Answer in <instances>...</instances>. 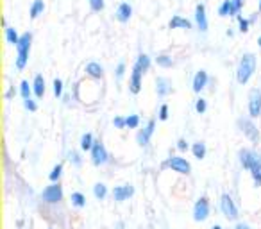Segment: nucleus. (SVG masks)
Listing matches in <instances>:
<instances>
[{
  "label": "nucleus",
  "instance_id": "obj_1",
  "mask_svg": "<svg viewBox=\"0 0 261 229\" xmlns=\"http://www.w3.org/2000/svg\"><path fill=\"white\" fill-rule=\"evenodd\" d=\"M256 72V56L251 52H247L241 56L238 70H236V79L240 84H247L251 81V77Z\"/></svg>",
  "mask_w": 261,
  "mask_h": 229
},
{
  "label": "nucleus",
  "instance_id": "obj_2",
  "mask_svg": "<svg viewBox=\"0 0 261 229\" xmlns=\"http://www.w3.org/2000/svg\"><path fill=\"white\" fill-rule=\"evenodd\" d=\"M31 45H32V34L31 32H25V34H22L20 38V43H18V54H16V59H15V65L18 70H23L27 67V61H29V54H31Z\"/></svg>",
  "mask_w": 261,
  "mask_h": 229
},
{
  "label": "nucleus",
  "instance_id": "obj_3",
  "mask_svg": "<svg viewBox=\"0 0 261 229\" xmlns=\"http://www.w3.org/2000/svg\"><path fill=\"white\" fill-rule=\"evenodd\" d=\"M220 209H222V213L227 220H238V206L235 204L229 193H224L220 197Z\"/></svg>",
  "mask_w": 261,
  "mask_h": 229
},
{
  "label": "nucleus",
  "instance_id": "obj_4",
  "mask_svg": "<svg viewBox=\"0 0 261 229\" xmlns=\"http://www.w3.org/2000/svg\"><path fill=\"white\" fill-rule=\"evenodd\" d=\"M163 168H172L174 172L186 174V176L192 172V165H190V161H186V160L181 156H170L167 161L163 163Z\"/></svg>",
  "mask_w": 261,
  "mask_h": 229
},
{
  "label": "nucleus",
  "instance_id": "obj_5",
  "mask_svg": "<svg viewBox=\"0 0 261 229\" xmlns=\"http://www.w3.org/2000/svg\"><path fill=\"white\" fill-rule=\"evenodd\" d=\"M42 199L47 204H58L63 199V186L59 183H52L50 186H47L42 192Z\"/></svg>",
  "mask_w": 261,
  "mask_h": 229
},
{
  "label": "nucleus",
  "instance_id": "obj_6",
  "mask_svg": "<svg viewBox=\"0 0 261 229\" xmlns=\"http://www.w3.org/2000/svg\"><path fill=\"white\" fill-rule=\"evenodd\" d=\"M89 152H91V163H93V165H97V167H100V165L108 163V160H109L108 149H106V145L100 140H95L93 149H91Z\"/></svg>",
  "mask_w": 261,
  "mask_h": 229
},
{
  "label": "nucleus",
  "instance_id": "obj_7",
  "mask_svg": "<svg viewBox=\"0 0 261 229\" xmlns=\"http://www.w3.org/2000/svg\"><path fill=\"white\" fill-rule=\"evenodd\" d=\"M238 125H240L241 133H243L252 143H258V141H260V138H261L260 131H258V127L254 125V122H252L251 118H240L238 120Z\"/></svg>",
  "mask_w": 261,
  "mask_h": 229
},
{
  "label": "nucleus",
  "instance_id": "obj_8",
  "mask_svg": "<svg viewBox=\"0 0 261 229\" xmlns=\"http://www.w3.org/2000/svg\"><path fill=\"white\" fill-rule=\"evenodd\" d=\"M249 116L258 118L261 116V90L254 88L249 93Z\"/></svg>",
  "mask_w": 261,
  "mask_h": 229
},
{
  "label": "nucleus",
  "instance_id": "obj_9",
  "mask_svg": "<svg viewBox=\"0 0 261 229\" xmlns=\"http://www.w3.org/2000/svg\"><path fill=\"white\" fill-rule=\"evenodd\" d=\"M209 217V201L208 197H200L194 206V220L204 222Z\"/></svg>",
  "mask_w": 261,
  "mask_h": 229
},
{
  "label": "nucleus",
  "instance_id": "obj_10",
  "mask_svg": "<svg viewBox=\"0 0 261 229\" xmlns=\"http://www.w3.org/2000/svg\"><path fill=\"white\" fill-rule=\"evenodd\" d=\"M154 129H156V120H149L145 127H143V129L138 133V136H136V140H138V145H140V147H147V145H149V141H151L152 135H154Z\"/></svg>",
  "mask_w": 261,
  "mask_h": 229
},
{
  "label": "nucleus",
  "instance_id": "obj_11",
  "mask_svg": "<svg viewBox=\"0 0 261 229\" xmlns=\"http://www.w3.org/2000/svg\"><path fill=\"white\" fill-rule=\"evenodd\" d=\"M141 79H143V72L134 65V67H132V72H130V77H129V92L130 93L138 95L141 92Z\"/></svg>",
  "mask_w": 261,
  "mask_h": 229
},
{
  "label": "nucleus",
  "instance_id": "obj_12",
  "mask_svg": "<svg viewBox=\"0 0 261 229\" xmlns=\"http://www.w3.org/2000/svg\"><path fill=\"white\" fill-rule=\"evenodd\" d=\"M238 158H240V165H241V167L245 168V170H251L252 165L256 163V160L260 156H258L254 151H251V149H241V151L238 152Z\"/></svg>",
  "mask_w": 261,
  "mask_h": 229
},
{
  "label": "nucleus",
  "instance_id": "obj_13",
  "mask_svg": "<svg viewBox=\"0 0 261 229\" xmlns=\"http://www.w3.org/2000/svg\"><path fill=\"white\" fill-rule=\"evenodd\" d=\"M195 23H197V29L200 32L208 31V16H206V5L204 4H197V7H195Z\"/></svg>",
  "mask_w": 261,
  "mask_h": 229
},
{
  "label": "nucleus",
  "instance_id": "obj_14",
  "mask_svg": "<svg viewBox=\"0 0 261 229\" xmlns=\"http://www.w3.org/2000/svg\"><path fill=\"white\" fill-rule=\"evenodd\" d=\"M132 193H134L132 184H122V186H115L113 197H115L116 203H124V201H127L129 197H132Z\"/></svg>",
  "mask_w": 261,
  "mask_h": 229
},
{
  "label": "nucleus",
  "instance_id": "obj_15",
  "mask_svg": "<svg viewBox=\"0 0 261 229\" xmlns=\"http://www.w3.org/2000/svg\"><path fill=\"white\" fill-rule=\"evenodd\" d=\"M208 72L206 70H198L197 73H195L194 77V83H192V88H194L195 93H200L206 86H208Z\"/></svg>",
  "mask_w": 261,
  "mask_h": 229
},
{
  "label": "nucleus",
  "instance_id": "obj_16",
  "mask_svg": "<svg viewBox=\"0 0 261 229\" xmlns=\"http://www.w3.org/2000/svg\"><path fill=\"white\" fill-rule=\"evenodd\" d=\"M156 93L157 97H167L172 93V81L167 77H157L156 79Z\"/></svg>",
  "mask_w": 261,
  "mask_h": 229
},
{
  "label": "nucleus",
  "instance_id": "obj_17",
  "mask_svg": "<svg viewBox=\"0 0 261 229\" xmlns=\"http://www.w3.org/2000/svg\"><path fill=\"white\" fill-rule=\"evenodd\" d=\"M116 20L122 22V23H126V22L130 20V16H132V7H130L129 2H122L118 7H116Z\"/></svg>",
  "mask_w": 261,
  "mask_h": 229
},
{
  "label": "nucleus",
  "instance_id": "obj_18",
  "mask_svg": "<svg viewBox=\"0 0 261 229\" xmlns=\"http://www.w3.org/2000/svg\"><path fill=\"white\" fill-rule=\"evenodd\" d=\"M32 93H34L36 99H43L45 97V77L40 75V73L32 81Z\"/></svg>",
  "mask_w": 261,
  "mask_h": 229
},
{
  "label": "nucleus",
  "instance_id": "obj_19",
  "mask_svg": "<svg viewBox=\"0 0 261 229\" xmlns=\"http://www.w3.org/2000/svg\"><path fill=\"white\" fill-rule=\"evenodd\" d=\"M86 73H88L91 79H102L104 77V68H102V65L97 61H91L86 65Z\"/></svg>",
  "mask_w": 261,
  "mask_h": 229
},
{
  "label": "nucleus",
  "instance_id": "obj_20",
  "mask_svg": "<svg viewBox=\"0 0 261 229\" xmlns=\"http://www.w3.org/2000/svg\"><path fill=\"white\" fill-rule=\"evenodd\" d=\"M168 27L170 29H192V22L188 18H183V16L175 15L172 20L168 22Z\"/></svg>",
  "mask_w": 261,
  "mask_h": 229
},
{
  "label": "nucleus",
  "instance_id": "obj_21",
  "mask_svg": "<svg viewBox=\"0 0 261 229\" xmlns=\"http://www.w3.org/2000/svg\"><path fill=\"white\" fill-rule=\"evenodd\" d=\"M20 34L16 32L15 27H5V40H7V43L9 45H13V47H18V43H20Z\"/></svg>",
  "mask_w": 261,
  "mask_h": 229
},
{
  "label": "nucleus",
  "instance_id": "obj_22",
  "mask_svg": "<svg viewBox=\"0 0 261 229\" xmlns=\"http://www.w3.org/2000/svg\"><path fill=\"white\" fill-rule=\"evenodd\" d=\"M251 176H252V181H254V186L260 188L261 186V158H258L256 163L252 165L251 170Z\"/></svg>",
  "mask_w": 261,
  "mask_h": 229
},
{
  "label": "nucleus",
  "instance_id": "obj_23",
  "mask_svg": "<svg viewBox=\"0 0 261 229\" xmlns=\"http://www.w3.org/2000/svg\"><path fill=\"white\" fill-rule=\"evenodd\" d=\"M43 11H45V2H43V0H34L31 5V11H29L31 20H36L38 16L43 15Z\"/></svg>",
  "mask_w": 261,
  "mask_h": 229
},
{
  "label": "nucleus",
  "instance_id": "obj_24",
  "mask_svg": "<svg viewBox=\"0 0 261 229\" xmlns=\"http://www.w3.org/2000/svg\"><path fill=\"white\" fill-rule=\"evenodd\" d=\"M136 67L140 68L141 72L145 73L149 72V68H151V57L147 56V54H140V56L136 57V63H134Z\"/></svg>",
  "mask_w": 261,
  "mask_h": 229
},
{
  "label": "nucleus",
  "instance_id": "obj_25",
  "mask_svg": "<svg viewBox=\"0 0 261 229\" xmlns=\"http://www.w3.org/2000/svg\"><path fill=\"white\" fill-rule=\"evenodd\" d=\"M93 143H95V138L91 133H84V135L81 136V149H83V151H91V149H93Z\"/></svg>",
  "mask_w": 261,
  "mask_h": 229
},
{
  "label": "nucleus",
  "instance_id": "obj_26",
  "mask_svg": "<svg viewBox=\"0 0 261 229\" xmlns=\"http://www.w3.org/2000/svg\"><path fill=\"white\" fill-rule=\"evenodd\" d=\"M192 152H194V156L197 158V160H204V158H206V143H202V141L194 143V145H192Z\"/></svg>",
  "mask_w": 261,
  "mask_h": 229
},
{
  "label": "nucleus",
  "instance_id": "obj_27",
  "mask_svg": "<svg viewBox=\"0 0 261 229\" xmlns=\"http://www.w3.org/2000/svg\"><path fill=\"white\" fill-rule=\"evenodd\" d=\"M70 201H72V204L75 208H84V206H86V197H84V193H81V192H73L72 195H70Z\"/></svg>",
  "mask_w": 261,
  "mask_h": 229
},
{
  "label": "nucleus",
  "instance_id": "obj_28",
  "mask_svg": "<svg viewBox=\"0 0 261 229\" xmlns=\"http://www.w3.org/2000/svg\"><path fill=\"white\" fill-rule=\"evenodd\" d=\"M93 195L99 199V201H104L106 195H108V186H106L104 183H97L93 186Z\"/></svg>",
  "mask_w": 261,
  "mask_h": 229
},
{
  "label": "nucleus",
  "instance_id": "obj_29",
  "mask_svg": "<svg viewBox=\"0 0 261 229\" xmlns=\"http://www.w3.org/2000/svg\"><path fill=\"white\" fill-rule=\"evenodd\" d=\"M20 95H22V99H23V100L31 99L32 84H29V81H22V83H20Z\"/></svg>",
  "mask_w": 261,
  "mask_h": 229
},
{
  "label": "nucleus",
  "instance_id": "obj_30",
  "mask_svg": "<svg viewBox=\"0 0 261 229\" xmlns=\"http://www.w3.org/2000/svg\"><path fill=\"white\" fill-rule=\"evenodd\" d=\"M156 63L161 68H170L174 65V59L170 56H167V54H159V56L156 57Z\"/></svg>",
  "mask_w": 261,
  "mask_h": 229
},
{
  "label": "nucleus",
  "instance_id": "obj_31",
  "mask_svg": "<svg viewBox=\"0 0 261 229\" xmlns=\"http://www.w3.org/2000/svg\"><path fill=\"white\" fill-rule=\"evenodd\" d=\"M231 11H233V5H231V0H224L222 4L218 5V15L220 16H231Z\"/></svg>",
  "mask_w": 261,
  "mask_h": 229
},
{
  "label": "nucleus",
  "instance_id": "obj_32",
  "mask_svg": "<svg viewBox=\"0 0 261 229\" xmlns=\"http://www.w3.org/2000/svg\"><path fill=\"white\" fill-rule=\"evenodd\" d=\"M61 174H63V165H61V163H58V165L52 168V172L48 174V179H50L52 183H59V177H61Z\"/></svg>",
  "mask_w": 261,
  "mask_h": 229
},
{
  "label": "nucleus",
  "instance_id": "obj_33",
  "mask_svg": "<svg viewBox=\"0 0 261 229\" xmlns=\"http://www.w3.org/2000/svg\"><path fill=\"white\" fill-rule=\"evenodd\" d=\"M245 4V0H231V5H233V11H231V16H238L240 15L241 7Z\"/></svg>",
  "mask_w": 261,
  "mask_h": 229
},
{
  "label": "nucleus",
  "instance_id": "obj_34",
  "mask_svg": "<svg viewBox=\"0 0 261 229\" xmlns=\"http://www.w3.org/2000/svg\"><path fill=\"white\" fill-rule=\"evenodd\" d=\"M206 110H208V102H206V99L198 97V99L195 100V111H197L198 114H202V113H206Z\"/></svg>",
  "mask_w": 261,
  "mask_h": 229
},
{
  "label": "nucleus",
  "instance_id": "obj_35",
  "mask_svg": "<svg viewBox=\"0 0 261 229\" xmlns=\"http://www.w3.org/2000/svg\"><path fill=\"white\" fill-rule=\"evenodd\" d=\"M238 18V27H240V32H249V27H251V20H247V18H243V16H236Z\"/></svg>",
  "mask_w": 261,
  "mask_h": 229
},
{
  "label": "nucleus",
  "instance_id": "obj_36",
  "mask_svg": "<svg viewBox=\"0 0 261 229\" xmlns=\"http://www.w3.org/2000/svg\"><path fill=\"white\" fill-rule=\"evenodd\" d=\"M68 160H70V163H72V165H75V167H81V165H83L81 154H79V152H75V151L68 152Z\"/></svg>",
  "mask_w": 261,
  "mask_h": 229
},
{
  "label": "nucleus",
  "instance_id": "obj_37",
  "mask_svg": "<svg viewBox=\"0 0 261 229\" xmlns=\"http://www.w3.org/2000/svg\"><path fill=\"white\" fill-rule=\"evenodd\" d=\"M126 122L129 129H136L140 125V116L138 114H129V116H126Z\"/></svg>",
  "mask_w": 261,
  "mask_h": 229
},
{
  "label": "nucleus",
  "instance_id": "obj_38",
  "mask_svg": "<svg viewBox=\"0 0 261 229\" xmlns=\"http://www.w3.org/2000/svg\"><path fill=\"white\" fill-rule=\"evenodd\" d=\"M52 90H54V95H56V97L59 99V97L63 95V81H61V79H54Z\"/></svg>",
  "mask_w": 261,
  "mask_h": 229
},
{
  "label": "nucleus",
  "instance_id": "obj_39",
  "mask_svg": "<svg viewBox=\"0 0 261 229\" xmlns=\"http://www.w3.org/2000/svg\"><path fill=\"white\" fill-rule=\"evenodd\" d=\"M88 2H89V7H91L95 13H100V11L104 9V5H106L104 0H88Z\"/></svg>",
  "mask_w": 261,
  "mask_h": 229
},
{
  "label": "nucleus",
  "instance_id": "obj_40",
  "mask_svg": "<svg viewBox=\"0 0 261 229\" xmlns=\"http://www.w3.org/2000/svg\"><path fill=\"white\" fill-rule=\"evenodd\" d=\"M115 75H116V81H122V79H124V75H126V63L124 61L118 63V67H116V70H115Z\"/></svg>",
  "mask_w": 261,
  "mask_h": 229
},
{
  "label": "nucleus",
  "instance_id": "obj_41",
  "mask_svg": "<svg viewBox=\"0 0 261 229\" xmlns=\"http://www.w3.org/2000/svg\"><path fill=\"white\" fill-rule=\"evenodd\" d=\"M157 118L161 120V122L168 120V106H167V104H161V106H159V111H157Z\"/></svg>",
  "mask_w": 261,
  "mask_h": 229
},
{
  "label": "nucleus",
  "instance_id": "obj_42",
  "mask_svg": "<svg viewBox=\"0 0 261 229\" xmlns=\"http://www.w3.org/2000/svg\"><path fill=\"white\" fill-rule=\"evenodd\" d=\"M113 125H115L116 129H126L127 122H126L124 116H115V118H113Z\"/></svg>",
  "mask_w": 261,
  "mask_h": 229
},
{
  "label": "nucleus",
  "instance_id": "obj_43",
  "mask_svg": "<svg viewBox=\"0 0 261 229\" xmlns=\"http://www.w3.org/2000/svg\"><path fill=\"white\" fill-rule=\"evenodd\" d=\"M23 106H25V110H29V111H32V113H34V111H38V104H36V100L32 99H27V100H23Z\"/></svg>",
  "mask_w": 261,
  "mask_h": 229
},
{
  "label": "nucleus",
  "instance_id": "obj_44",
  "mask_svg": "<svg viewBox=\"0 0 261 229\" xmlns=\"http://www.w3.org/2000/svg\"><path fill=\"white\" fill-rule=\"evenodd\" d=\"M188 141H186V140H184V138H181V140H179L177 141V149H179V151H181V152H184V151H188Z\"/></svg>",
  "mask_w": 261,
  "mask_h": 229
},
{
  "label": "nucleus",
  "instance_id": "obj_45",
  "mask_svg": "<svg viewBox=\"0 0 261 229\" xmlns=\"http://www.w3.org/2000/svg\"><path fill=\"white\" fill-rule=\"evenodd\" d=\"M235 229H251V226H249V224H245V222H238Z\"/></svg>",
  "mask_w": 261,
  "mask_h": 229
},
{
  "label": "nucleus",
  "instance_id": "obj_46",
  "mask_svg": "<svg viewBox=\"0 0 261 229\" xmlns=\"http://www.w3.org/2000/svg\"><path fill=\"white\" fill-rule=\"evenodd\" d=\"M211 229H224V228H222V226H213Z\"/></svg>",
  "mask_w": 261,
  "mask_h": 229
},
{
  "label": "nucleus",
  "instance_id": "obj_47",
  "mask_svg": "<svg viewBox=\"0 0 261 229\" xmlns=\"http://www.w3.org/2000/svg\"><path fill=\"white\" fill-rule=\"evenodd\" d=\"M258 45H260V47H261V36L258 38Z\"/></svg>",
  "mask_w": 261,
  "mask_h": 229
},
{
  "label": "nucleus",
  "instance_id": "obj_48",
  "mask_svg": "<svg viewBox=\"0 0 261 229\" xmlns=\"http://www.w3.org/2000/svg\"><path fill=\"white\" fill-rule=\"evenodd\" d=\"M260 13H261V0H260Z\"/></svg>",
  "mask_w": 261,
  "mask_h": 229
},
{
  "label": "nucleus",
  "instance_id": "obj_49",
  "mask_svg": "<svg viewBox=\"0 0 261 229\" xmlns=\"http://www.w3.org/2000/svg\"><path fill=\"white\" fill-rule=\"evenodd\" d=\"M260 158H261V152H260Z\"/></svg>",
  "mask_w": 261,
  "mask_h": 229
}]
</instances>
